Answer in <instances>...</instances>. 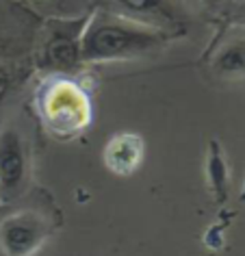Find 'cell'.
<instances>
[{
	"instance_id": "6da1fadb",
	"label": "cell",
	"mask_w": 245,
	"mask_h": 256,
	"mask_svg": "<svg viewBox=\"0 0 245 256\" xmlns=\"http://www.w3.org/2000/svg\"><path fill=\"white\" fill-rule=\"evenodd\" d=\"M156 42V37L150 33L128 28V26H115V24H104V26L94 28L87 35L82 54L85 59H111V56L124 54L128 50L144 48Z\"/></svg>"
},
{
	"instance_id": "7a4b0ae2",
	"label": "cell",
	"mask_w": 245,
	"mask_h": 256,
	"mask_svg": "<svg viewBox=\"0 0 245 256\" xmlns=\"http://www.w3.org/2000/svg\"><path fill=\"white\" fill-rule=\"evenodd\" d=\"M44 228L40 220L30 215L11 217L0 226V241L11 256H26L40 246Z\"/></svg>"
},
{
	"instance_id": "3957f363",
	"label": "cell",
	"mask_w": 245,
	"mask_h": 256,
	"mask_svg": "<svg viewBox=\"0 0 245 256\" xmlns=\"http://www.w3.org/2000/svg\"><path fill=\"white\" fill-rule=\"evenodd\" d=\"M24 176V152L20 137L7 130L0 137V184L14 191Z\"/></svg>"
},
{
	"instance_id": "277c9868",
	"label": "cell",
	"mask_w": 245,
	"mask_h": 256,
	"mask_svg": "<svg viewBox=\"0 0 245 256\" xmlns=\"http://www.w3.org/2000/svg\"><path fill=\"white\" fill-rule=\"evenodd\" d=\"M217 68L226 74L245 72V44H232L226 48L217 59Z\"/></svg>"
},
{
	"instance_id": "5b68a950",
	"label": "cell",
	"mask_w": 245,
	"mask_h": 256,
	"mask_svg": "<svg viewBox=\"0 0 245 256\" xmlns=\"http://www.w3.org/2000/svg\"><path fill=\"white\" fill-rule=\"evenodd\" d=\"M208 174L212 180V187H215L219 200H226V165L222 163V156H219L217 144H212V152H210V161H208Z\"/></svg>"
},
{
	"instance_id": "8992f818",
	"label": "cell",
	"mask_w": 245,
	"mask_h": 256,
	"mask_svg": "<svg viewBox=\"0 0 245 256\" xmlns=\"http://www.w3.org/2000/svg\"><path fill=\"white\" fill-rule=\"evenodd\" d=\"M48 54L54 63H74L76 48H74V44H70V40H56V42H52Z\"/></svg>"
},
{
	"instance_id": "52a82bcc",
	"label": "cell",
	"mask_w": 245,
	"mask_h": 256,
	"mask_svg": "<svg viewBox=\"0 0 245 256\" xmlns=\"http://www.w3.org/2000/svg\"><path fill=\"white\" fill-rule=\"evenodd\" d=\"M124 2L128 4L130 9H150V7H154V4L158 2V0H124Z\"/></svg>"
},
{
	"instance_id": "ba28073f",
	"label": "cell",
	"mask_w": 245,
	"mask_h": 256,
	"mask_svg": "<svg viewBox=\"0 0 245 256\" xmlns=\"http://www.w3.org/2000/svg\"><path fill=\"white\" fill-rule=\"evenodd\" d=\"M7 85H9V78H7V74H4V70L0 68V98L7 92Z\"/></svg>"
},
{
	"instance_id": "9c48e42d",
	"label": "cell",
	"mask_w": 245,
	"mask_h": 256,
	"mask_svg": "<svg viewBox=\"0 0 245 256\" xmlns=\"http://www.w3.org/2000/svg\"><path fill=\"white\" fill-rule=\"evenodd\" d=\"M243 198H245V191H243Z\"/></svg>"
}]
</instances>
